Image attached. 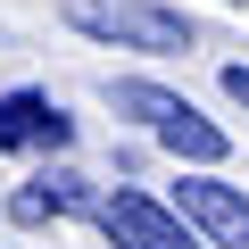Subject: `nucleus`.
I'll use <instances>...</instances> for the list:
<instances>
[{"instance_id": "1", "label": "nucleus", "mask_w": 249, "mask_h": 249, "mask_svg": "<svg viewBox=\"0 0 249 249\" xmlns=\"http://www.w3.org/2000/svg\"><path fill=\"white\" fill-rule=\"evenodd\" d=\"M58 17L75 34L108 42V50H150V58L191 50V17L175 9V0H58Z\"/></svg>"}, {"instance_id": "2", "label": "nucleus", "mask_w": 249, "mask_h": 249, "mask_svg": "<svg viewBox=\"0 0 249 249\" xmlns=\"http://www.w3.org/2000/svg\"><path fill=\"white\" fill-rule=\"evenodd\" d=\"M108 108L116 116H133V124H150V133L175 150V158H191V166H224V124H208L183 91H166V83H142V75H124V83H108Z\"/></svg>"}, {"instance_id": "3", "label": "nucleus", "mask_w": 249, "mask_h": 249, "mask_svg": "<svg viewBox=\"0 0 249 249\" xmlns=\"http://www.w3.org/2000/svg\"><path fill=\"white\" fill-rule=\"evenodd\" d=\"M100 224H108L116 249H208V232H199L175 199H150V191H133V183H116V191L100 199Z\"/></svg>"}, {"instance_id": "4", "label": "nucleus", "mask_w": 249, "mask_h": 249, "mask_svg": "<svg viewBox=\"0 0 249 249\" xmlns=\"http://www.w3.org/2000/svg\"><path fill=\"white\" fill-rule=\"evenodd\" d=\"M175 208L208 232V249H249V199H241L232 183H216V175H183V183H175Z\"/></svg>"}, {"instance_id": "5", "label": "nucleus", "mask_w": 249, "mask_h": 249, "mask_svg": "<svg viewBox=\"0 0 249 249\" xmlns=\"http://www.w3.org/2000/svg\"><path fill=\"white\" fill-rule=\"evenodd\" d=\"M67 142H75V124H67L58 100H42V91L0 100V150H67Z\"/></svg>"}, {"instance_id": "6", "label": "nucleus", "mask_w": 249, "mask_h": 249, "mask_svg": "<svg viewBox=\"0 0 249 249\" xmlns=\"http://www.w3.org/2000/svg\"><path fill=\"white\" fill-rule=\"evenodd\" d=\"M75 208H100L83 175H34V183L9 199V216H17V224H50V216H75Z\"/></svg>"}, {"instance_id": "7", "label": "nucleus", "mask_w": 249, "mask_h": 249, "mask_svg": "<svg viewBox=\"0 0 249 249\" xmlns=\"http://www.w3.org/2000/svg\"><path fill=\"white\" fill-rule=\"evenodd\" d=\"M224 91H232V100L249 108V67H224Z\"/></svg>"}]
</instances>
